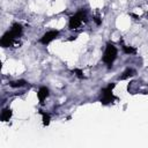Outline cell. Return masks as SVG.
I'll list each match as a JSON object with an SVG mask.
<instances>
[{"mask_svg": "<svg viewBox=\"0 0 148 148\" xmlns=\"http://www.w3.org/2000/svg\"><path fill=\"white\" fill-rule=\"evenodd\" d=\"M117 56H118V50L117 47L112 44V43H108L106 46H105V50H104V53H103V62L108 66V67H111L114 62V60L117 59Z\"/></svg>", "mask_w": 148, "mask_h": 148, "instance_id": "1", "label": "cell"}, {"mask_svg": "<svg viewBox=\"0 0 148 148\" xmlns=\"http://www.w3.org/2000/svg\"><path fill=\"white\" fill-rule=\"evenodd\" d=\"M87 18V14L86 12L83 10H79L76 12L74 15H72L69 17V21H68V28L71 30H74V29H77Z\"/></svg>", "mask_w": 148, "mask_h": 148, "instance_id": "2", "label": "cell"}, {"mask_svg": "<svg viewBox=\"0 0 148 148\" xmlns=\"http://www.w3.org/2000/svg\"><path fill=\"white\" fill-rule=\"evenodd\" d=\"M114 86H116V83H110L109 86H106L105 88L102 89V91H101V99H99L102 104H109V103H111L116 98L113 96V92H112Z\"/></svg>", "mask_w": 148, "mask_h": 148, "instance_id": "3", "label": "cell"}, {"mask_svg": "<svg viewBox=\"0 0 148 148\" xmlns=\"http://www.w3.org/2000/svg\"><path fill=\"white\" fill-rule=\"evenodd\" d=\"M59 31L58 30H50V31H46L42 37H40V39H39V42L43 44V45H47V44H50L52 40H54L56 38H58L59 37Z\"/></svg>", "mask_w": 148, "mask_h": 148, "instance_id": "4", "label": "cell"}, {"mask_svg": "<svg viewBox=\"0 0 148 148\" xmlns=\"http://www.w3.org/2000/svg\"><path fill=\"white\" fill-rule=\"evenodd\" d=\"M14 39H15V37H14L13 34L8 30V31L5 32L3 36L1 37V39H0V44H1V46H3V47H9V46L13 44Z\"/></svg>", "mask_w": 148, "mask_h": 148, "instance_id": "5", "label": "cell"}, {"mask_svg": "<svg viewBox=\"0 0 148 148\" xmlns=\"http://www.w3.org/2000/svg\"><path fill=\"white\" fill-rule=\"evenodd\" d=\"M49 94H50V90H49V88L45 87V86H43V87H40V88L38 89V91H37V97H38L40 104L44 103V101L47 98Z\"/></svg>", "mask_w": 148, "mask_h": 148, "instance_id": "6", "label": "cell"}, {"mask_svg": "<svg viewBox=\"0 0 148 148\" xmlns=\"http://www.w3.org/2000/svg\"><path fill=\"white\" fill-rule=\"evenodd\" d=\"M9 31L13 34V36H14L15 38H17V37H20V36L22 35L23 28H22V25H21L20 23H14V24L12 25V28H10Z\"/></svg>", "mask_w": 148, "mask_h": 148, "instance_id": "7", "label": "cell"}, {"mask_svg": "<svg viewBox=\"0 0 148 148\" xmlns=\"http://www.w3.org/2000/svg\"><path fill=\"white\" fill-rule=\"evenodd\" d=\"M12 114H13V111L10 109H3L2 112H1V120L2 121H8L10 118H12Z\"/></svg>", "mask_w": 148, "mask_h": 148, "instance_id": "8", "label": "cell"}, {"mask_svg": "<svg viewBox=\"0 0 148 148\" xmlns=\"http://www.w3.org/2000/svg\"><path fill=\"white\" fill-rule=\"evenodd\" d=\"M39 113L42 114L43 125H44V126H47V125L50 124V121H51V116H50V113H47V112H45V111H43V110H39Z\"/></svg>", "mask_w": 148, "mask_h": 148, "instance_id": "9", "label": "cell"}, {"mask_svg": "<svg viewBox=\"0 0 148 148\" xmlns=\"http://www.w3.org/2000/svg\"><path fill=\"white\" fill-rule=\"evenodd\" d=\"M25 84H27V81L25 80H16V81L9 82V86L12 88H21V87H24Z\"/></svg>", "mask_w": 148, "mask_h": 148, "instance_id": "10", "label": "cell"}, {"mask_svg": "<svg viewBox=\"0 0 148 148\" xmlns=\"http://www.w3.org/2000/svg\"><path fill=\"white\" fill-rule=\"evenodd\" d=\"M135 74V71L133 69V68H127L124 73H123V75L119 77L120 80H126V79H128V77H131V76H133Z\"/></svg>", "mask_w": 148, "mask_h": 148, "instance_id": "11", "label": "cell"}, {"mask_svg": "<svg viewBox=\"0 0 148 148\" xmlns=\"http://www.w3.org/2000/svg\"><path fill=\"white\" fill-rule=\"evenodd\" d=\"M123 51L126 53V54H135L136 53V49H134V47H132V46H127V45H125V44H123Z\"/></svg>", "mask_w": 148, "mask_h": 148, "instance_id": "12", "label": "cell"}, {"mask_svg": "<svg viewBox=\"0 0 148 148\" xmlns=\"http://www.w3.org/2000/svg\"><path fill=\"white\" fill-rule=\"evenodd\" d=\"M73 73H74L79 79H83V77H84L83 72H82V69H80V68H75V69L73 71Z\"/></svg>", "mask_w": 148, "mask_h": 148, "instance_id": "13", "label": "cell"}, {"mask_svg": "<svg viewBox=\"0 0 148 148\" xmlns=\"http://www.w3.org/2000/svg\"><path fill=\"white\" fill-rule=\"evenodd\" d=\"M94 21L96 22V24H97V25H99V24L102 23V20L99 18V16H95V17H94Z\"/></svg>", "mask_w": 148, "mask_h": 148, "instance_id": "14", "label": "cell"}]
</instances>
